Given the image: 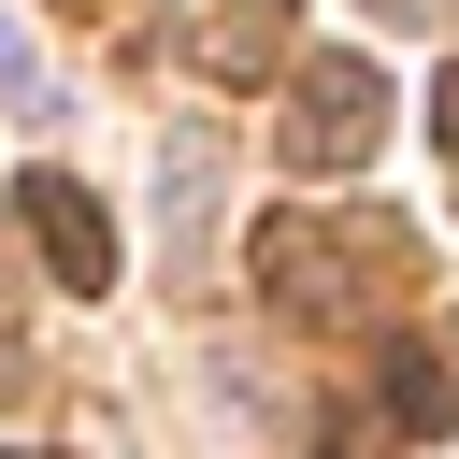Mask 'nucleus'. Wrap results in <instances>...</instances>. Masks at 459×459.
I'll return each mask as SVG.
<instances>
[{
	"instance_id": "obj_1",
	"label": "nucleus",
	"mask_w": 459,
	"mask_h": 459,
	"mask_svg": "<svg viewBox=\"0 0 459 459\" xmlns=\"http://www.w3.org/2000/svg\"><path fill=\"white\" fill-rule=\"evenodd\" d=\"M387 129V72L373 57H301V115H287V158L301 172H359Z\"/></svg>"
},
{
	"instance_id": "obj_2",
	"label": "nucleus",
	"mask_w": 459,
	"mask_h": 459,
	"mask_svg": "<svg viewBox=\"0 0 459 459\" xmlns=\"http://www.w3.org/2000/svg\"><path fill=\"white\" fill-rule=\"evenodd\" d=\"M14 215L43 230V273H57L72 301H100V287H115V215H100L72 172H29V186H14Z\"/></svg>"
},
{
	"instance_id": "obj_3",
	"label": "nucleus",
	"mask_w": 459,
	"mask_h": 459,
	"mask_svg": "<svg viewBox=\"0 0 459 459\" xmlns=\"http://www.w3.org/2000/svg\"><path fill=\"white\" fill-rule=\"evenodd\" d=\"M186 57L201 72H273L287 57V0H201L186 14Z\"/></svg>"
},
{
	"instance_id": "obj_4",
	"label": "nucleus",
	"mask_w": 459,
	"mask_h": 459,
	"mask_svg": "<svg viewBox=\"0 0 459 459\" xmlns=\"http://www.w3.org/2000/svg\"><path fill=\"white\" fill-rule=\"evenodd\" d=\"M387 416H402V430H459V359H445V344H402V359H387Z\"/></svg>"
},
{
	"instance_id": "obj_5",
	"label": "nucleus",
	"mask_w": 459,
	"mask_h": 459,
	"mask_svg": "<svg viewBox=\"0 0 459 459\" xmlns=\"http://www.w3.org/2000/svg\"><path fill=\"white\" fill-rule=\"evenodd\" d=\"M201 230H215V143L186 129L172 143V273H201Z\"/></svg>"
},
{
	"instance_id": "obj_6",
	"label": "nucleus",
	"mask_w": 459,
	"mask_h": 459,
	"mask_svg": "<svg viewBox=\"0 0 459 459\" xmlns=\"http://www.w3.org/2000/svg\"><path fill=\"white\" fill-rule=\"evenodd\" d=\"M0 100H14V115H43V100H57V86H43V43H29L14 14H0Z\"/></svg>"
},
{
	"instance_id": "obj_7",
	"label": "nucleus",
	"mask_w": 459,
	"mask_h": 459,
	"mask_svg": "<svg viewBox=\"0 0 459 459\" xmlns=\"http://www.w3.org/2000/svg\"><path fill=\"white\" fill-rule=\"evenodd\" d=\"M430 143L459 158V57H445V86H430Z\"/></svg>"
},
{
	"instance_id": "obj_8",
	"label": "nucleus",
	"mask_w": 459,
	"mask_h": 459,
	"mask_svg": "<svg viewBox=\"0 0 459 459\" xmlns=\"http://www.w3.org/2000/svg\"><path fill=\"white\" fill-rule=\"evenodd\" d=\"M373 14H402V29H430V14H459V0H373Z\"/></svg>"
},
{
	"instance_id": "obj_9",
	"label": "nucleus",
	"mask_w": 459,
	"mask_h": 459,
	"mask_svg": "<svg viewBox=\"0 0 459 459\" xmlns=\"http://www.w3.org/2000/svg\"><path fill=\"white\" fill-rule=\"evenodd\" d=\"M0 459H43V445H0Z\"/></svg>"
}]
</instances>
